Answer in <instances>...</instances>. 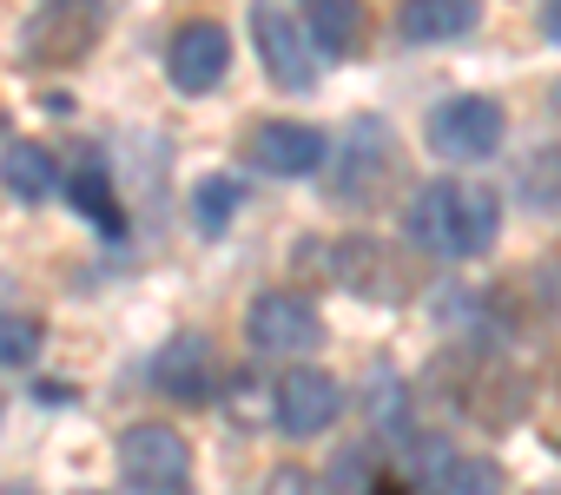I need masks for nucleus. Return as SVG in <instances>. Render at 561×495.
Masks as SVG:
<instances>
[{
    "instance_id": "15",
    "label": "nucleus",
    "mask_w": 561,
    "mask_h": 495,
    "mask_svg": "<svg viewBox=\"0 0 561 495\" xmlns=\"http://www.w3.org/2000/svg\"><path fill=\"white\" fill-rule=\"evenodd\" d=\"M67 198H73V211L93 218L100 231H119V205H113V185H106V159H100L93 146L80 152V165H73V179H67Z\"/></svg>"
},
{
    "instance_id": "14",
    "label": "nucleus",
    "mask_w": 561,
    "mask_h": 495,
    "mask_svg": "<svg viewBox=\"0 0 561 495\" xmlns=\"http://www.w3.org/2000/svg\"><path fill=\"white\" fill-rule=\"evenodd\" d=\"M0 185H8V198H21V205H41L54 192V152L34 146V139H14L0 152Z\"/></svg>"
},
{
    "instance_id": "17",
    "label": "nucleus",
    "mask_w": 561,
    "mask_h": 495,
    "mask_svg": "<svg viewBox=\"0 0 561 495\" xmlns=\"http://www.w3.org/2000/svg\"><path fill=\"white\" fill-rule=\"evenodd\" d=\"M515 198L528 211H561V146H535L515 165Z\"/></svg>"
},
{
    "instance_id": "24",
    "label": "nucleus",
    "mask_w": 561,
    "mask_h": 495,
    "mask_svg": "<svg viewBox=\"0 0 561 495\" xmlns=\"http://www.w3.org/2000/svg\"><path fill=\"white\" fill-rule=\"evenodd\" d=\"M370 495H410V482H397V475H383V482H377Z\"/></svg>"
},
{
    "instance_id": "16",
    "label": "nucleus",
    "mask_w": 561,
    "mask_h": 495,
    "mask_svg": "<svg viewBox=\"0 0 561 495\" xmlns=\"http://www.w3.org/2000/svg\"><path fill=\"white\" fill-rule=\"evenodd\" d=\"M469 410H476V423H489V429H508L515 416H522V383L502 370V364H482V377H469Z\"/></svg>"
},
{
    "instance_id": "1",
    "label": "nucleus",
    "mask_w": 561,
    "mask_h": 495,
    "mask_svg": "<svg viewBox=\"0 0 561 495\" xmlns=\"http://www.w3.org/2000/svg\"><path fill=\"white\" fill-rule=\"evenodd\" d=\"M403 231H410L416 252L449 258V265H469V258H482L489 244H495V231H502V205H495V192H482V185L430 179V185L410 198Z\"/></svg>"
},
{
    "instance_id": "9",
    "label": "nucleus",
    "mask_w": 561,
    "mask_h": 495,
    "mask_svg": "<svg viewBox=\"0 0 561 495\" xmlns=\"http://www.w3.org/2000/svg\"><path fill=\"white\" fill-rule=\"evenodd\" d=\"M21 41H27V60L67 67V60H80L100 41V8L93 0H47V8L21 27Z\"/></svg>"
},
{
    "instance_id": "27",
    "label": "nucleus",
    "mask_w": 561,
    "mask_h": 495,
    "mask_svg": "<svg viewBox=\"0 0 561 495\" xmlns=\"http://www.w3.org/2000/svg\"><path fill=\"white\" fill-rule=\"evenodd\" d=\"M535 495H561V488H535Z\"/></svg>"
},
{
    "instance_id": "12",
    "label": "nucleus",
    "mask_w": 561,
    "mask_h": 495,
    "mask_svg": "<svg viewBox=\"0 0 561 495\" xmlns=\"http://www.w3.org/2000/svg\"><path fill=\"white\" fill-rule=\"evenodd\" d=\"M152 390L172 396V403H198L211 390V344L205 337H165L159 357H152Z\"/></svg>"
},
{
    "instance_id": "26",
    "label": "nucleus",
    "mask_w": 561,
    "mask_h": 495,
    "mask_svg": "<svg viewBox=\"0 0 561 495\" xmlns=\"http://www.w3.org/2000/svg\"><path fill=\"white\" fill-rule=\"evenodd\" d=\"M554 113H561V87H554Z\"/></svg>"
},
{
    "instance_id": "11",
    "label": "nucleus",
    "mask_w": 561,
    "mask_h": 495,
    "mask_svg": "<svg viewBox=\"0 0 561 495\" xmlns=\"http://www.w3.org/2000/svg\"><path fill=\"white\" fill-rule=\"evenodd\" d=\"M383 172H390V126H383V119L351 126V146H344V165H337L331 192H337L344 205H370V192H377Z\"/></svg>"
},
{
    "instance_id": "21",
    "label": "nucleus",
    "mask_w": 561,
    "mask_h": 495,
    "mask_svg": "<svg viewBox=\"0 0 561 495\" xmlns=\"http://www.w3.org/2000/svg\"><path fill=\"white\" fill-rule=\"evenodd\" d=\"M495 462H456V475H449V488L443 495H495Z\"/></svg>"
},
{
    "instance_id": "23",
    "label": "nucleus",
    "mask_w": 561,
    "mask_h": 495,
    "mask_svg": "<svg viewBox=\"0 0 561 495\" xmlns=\"http://www.w3.org/2000/svg\"><path fill=\"white\" fill-rule=\"evenodd\" d=\"M541 34L561 47V0H541Z\"/></svg>"
},
{
    "instance_id": "22",
    "label": "nucleus",
    "mask_w": 561,
    "mask_h": 495,
    "mask_svg": "<svg viewBox=\"0 0 561 495\" xmlns=\"http://www.w3.org/2000/svg\"><path fill=\"white\" fill-rule=\"evenodd\" d=\"M264 495H311V482H305V469H277Z\"/></svg>"
},
{
    "instance_id": "18",
    "label": "nucleus",
    "mask_w": 561,
    "mask_h": 495,
    "mask_svg": "<svg viewBox=\"0 0 561 495\" xmlns=\"http://www.w3.org/2000/svg\"><path fill=\"white\" fill-rule=\"evenodd\" d=\"M364 34V8L357 0H311V41L324 54H351Z\"/></svg>"
},
{
    "instance_id": "20",
    "label": "nucleus",
    "mask_w": 561,
    "mask_h": 495,
    "mask_svg": "<svg viewBox=\"0 0 561 495\" xmlns=\"http://www.w3.org/2000/svg\"><path fill=\"white\" fill-rule=\"evenodd\" d=\"M41 344H47L41 318H21V311H0V364H8V370H27V364L41 357Z\"/></svg>"
},
{
    "instance_id": "7",
    "label": "nucleus",
    "mask_w": 561,
    "mask_h": 495,
    "mask_svg": "<svg viewBox=\"0 0 561 495\" xmlns=\"http://www.w3.org/2000/svg\"><path fill=\"white\" fill-rule=\"evenodd\" d=\"M244 152L271 179H305V172H318L331 159V139L318 126H305V119H257L244 133Z\"/></svg>"
},
{
    "instance_id": "2",
    "label": "nucleus",
    "mask_w": 561,
    "mask_h": 495,
    "mask_svg": "<svg viewBox=\"0 0 561 495\" xmlns=\"http://www.w3.org/2000/svg\"><path fill=\"white\" fill-rule=\"evenodd\" d=\"M119 475L126 495H192V442L172 423L119 429Z\"/></svg>"
},
{
    "instance_id": "4",
    "label": "nucleus",
    "mask_w": 561,
    "mask_h": 495,
    "mask_svg": "<svg viewBox=\"0 0 561 495\" xmlns=\"http://www.w3.org/2000/svg\"><path fill=\"white\" fill-rule=\"evenodd\" d=\"M251 47H257L264 73L285 87V93H311L318 87V60L305 47V27L277 8V0H251Z\"/></svg>"
},
{
    "instance_id": "13",
    "label": "nucleus",
    "mask_w": 561,
    "mask_h": 495,
    "mask_svg": "<svg viewBox=\"0 0 561 495\" xmlns=\"http://www.w3.org/2000/svg\"><path fill=\"white\" fill-rule=\"evenodd\" d=\"M397 27L416 47H449V41H462V34L482 27V0H403Z\"/></svg>"
},
{
    "instance_id": "3",
    "label": "nucleus",
    "mask_w": 561,
    "mask_h": 495,
    "mask_svg": "<svg viewBox=\"0 0 561 495\" xmlns=\"http://www.w3.org/2000/svg\"><path fill=\"white\" fill-rule=\"evenodd\" d=\"M423 133H430V152H436V159L482 165V159L502 152L508 113H502V100H489V93H456V100H443V106L430 113Z\"/></svg>"
},
{
    "instance_id": "5",
    "label": "nucleus",
    "mask_w": 561,
    "mask_h": 495,
    "mask_svg": "<svg viewBox=\"0 0 561 495\" xmlns=\"http://www.w3.org/2000/svg\"><path fill=\"white\" fill-rule=\"evenodd\" d=\"M244 337H251V350H264V357H305V350L324 337V318H318V304L298 298V291H264V298H251V311H244Z\"/></svg>"
},
{
    "instance_id": "25",
    "label": "nucleus",
    "mask_w": 561,
    "mask_h": 495,
    "mask_svg": "<svg viewBox=\"0 0 561 495\" xmlns=\"http://www.w3.org/2000/svg\"><path fill=\"white\" fill-rule=\"evenodd\" d=\"M0 495H34V488H27V482H8V488H0Z\"/></svg>"
},
{
    "instance_id": "10",
    "label": "nucleus",
    "mask_w": 561,
    "mask_h": 495,
    "mask_svg": "<svg viewBox=\"0 0 561 495\" xmlns=\"http://www.w3.org/2000/svg\"><path fill=\"white\" fill-rule=\"evenodd\" d=\"M165 73H172V87L179 93H211L225 73H231V34L218 27V21H185L179 34H172V47H165Z\"/></svg>"
},
{
    "instance_id": "6",
    "label": "nucleus",
    "mask_w": 561,
    "mask_h": 495,
    "mask_svg": "<svg viewBox=\"0 0 561 495\" xmlns=\"http://www.w3.org/2000/svg\"><path fill=\"white\" fill-rule=\"evenodd\" d=\"M271 403H277V429L298 436V442H311V436H324L344 416V383L331 370H318V364H298V370L277 377V396Z\"/></svg>"
},
{
    "instance_id": "8",
    "label": "nucleus",
    "mask_w": 561,
    "mask_h": 495,
    "mask_svg": "<svg viewBox=\"0 0 561 495\" xmlns=\"http://www.w3.org/2000/svg\"><path fill=\"white\" fill-rule=\"evenodd\" d=\"M331 278L351 285L370 304H403L410 298V265H403V252H390L383 238H344L337 258H331Z\"/></svg>"
},
{
    "instance_id": "19",
    "label": "nucleus",
    "mask_w": 561,
    "mask_h": 495,
    "mask_svg": "<svg viewBox=\"0 0 561 495\" xmlns=\"http://www.w3.org/2000/svg\"><path fill=\"white\" fill-rule=\"evenodd\" d=\"M238 198H244V185L238 179H198V192H192V225L211 238V231H225L231 225V211H238Z\"/></svg>"
}]
</instances>
